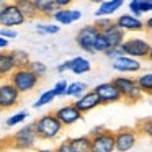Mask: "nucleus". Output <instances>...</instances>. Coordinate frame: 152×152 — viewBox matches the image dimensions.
<instances>
[{
  "label": "nucleus",
  "instance_id": "58836bf2",
  "mask_svg": "<svg viewBox=\"0 0 152 152\" xmlns=\"http://www.w3.org/2000/svg\"><path fill=\"white\" fill-rule=\"evenodd\" d=\"M56 70L59 74H64V72H67V70H70V59L69 61H64V62H61L59 66L56 67Z\"/></svg>",
  "mask_w": 152,
  "mask_h": 152
},
{
  "label": "nucleus",
  "instance_id": "7c9ffc66",
  "mask_svg": "<svg viewBox=\"0 0 152 152\" xmlns=\"http://www.w3.org/2000/svg\"><path fill=\"white\" fill-rule=\"evenodd\" d=\"M34 30L39 34H57L61 31V26L56 23H38Z\"/></svg>",
  "mask_w": 152,
  "mask_h": 152
},
{
  "label": "nucleus",
  "instance_id": "423d86ee",
  "mask_svg": "<svg viewBox=\"0 0 152 152\" xmlns=\"http://www.w3.org/2000/svg\"><path fill=\"white\" fill-rule=\"evenodd\" d=\"M137 131L134 128H121L115 132V151L116 152H129L137 144Z\"/></svg>",
  "mask_w": 152,
  "mask_h": 152
},
{
  "label": "nucleus",
  "instance_id": "72a5a7b5",
  "mask_svg": "<svg viewBox=\"0 0 152 152\" xmlns=\"http://www.w3.org/2000/svg\"><path fill=\"white\" fill-rule=\"evenodd\" d=\"M108 49H110V46H108V43H106L105 36H103V34L100 33V34H98V38H96V41H95L93 51H95V53H103V54H105Z\"/></svg>",
  "mask_w": 152,
  "mask_h": 152
},
{
  "label": "nucleus",
  "instance_id": "cd10ccee",
  "mask_svg": "<svg viewBox=\"0 0 152 152\" xmlns=\"http://www.w3.org/2000/svg\"><path fill=\"white\" fill-rule=\"evenodd\" d=\"M136 131L137 134H142L145 137H149L152 141V118H144V119H139L136 123Z\"/></svg>",
  "mask_w": 152,
  "mask_h": 152
},
{
  "label": "nucleus",
  "instance_id": "b1692460",
  "mask_svg": "<svg viewBox=\"0 0 152 152\" xmlns=\"http://www.w3.org/2000/svg\"><path fill=\"white\" fill-rule=\"evenodd\" d=\"M33 4L38 10V15H41V17L51 18V15L57 10L54 0H33Z\"/></svg>",
  "mask_w": 152,
  "mask_h": 152
},
{
  "label": "nucleus",
  "instance_id": "e433bc0d",
  "mask_svg": "<svg viewBox=\"0 0 152 152\" xmlns=\"http://www.w3.org/2000/svg\"><path fill=\"white\" fill-rule=\"evenodd\" d=\"M105 56L108 57V59L115 61V59H118V57L124 56V54H123L121 48H110V49H108V51H106V53H105Z\"/></svg>",
  "mask_w": 152,
  "mask_h": 152
},
{
  "label": "nucleus",
  "instance_id": "2f4dec72",
  "mask_svg": "<svg viewBox=\"0 0 152 152\" xmlns=\"http://www.w3.org/2000/svg\"><path fill=\"white\" fill-rule=\"evenodd\" d=\"M28 69H30L38 79H43V77L48 74V66L43 62V61H31L30 66H28Z\"/></svg>",
  "mask_w": 152,
  "mask_h": 152
},
{
  "label": "nucleus",
  "instance_id": "9d476101",
  "mask_svg": "<svg viewBox=\"0 0 152 152\" xmlns=\"http://www.w3.org/2000/svg\"><path fill=\"white\" fill-rule=\"evenodd\" d=\"M93 92L96 93V96H98V100H100L102 105H111V103H118V102L123 100L121 93H119L118 88L113 85V82L98 83V85L93 88Z\"/></svg>",
  "mask_w": 152,
  "mask_h": 152
},
{
  "label": "nucleus",
  "instance_id": "5701e85b",
  "mask_svg": "<svg viewBox=\"0 0 152 152\" xmlns=\"http://www.w3.org/2000/svg\"><path fill=\"white\" fill-rule=\"evenodd\" d=\"M12 59H13V64H15V69H28L31 62V57H30V53L25 49H12L10 53Z\"/></svg>",
  "mask_w": 152,
  "mask_h": 152
},
{
  "label": "nucleus",
  "instance_id": "4be33fe9",
  "mask_svg": "<svg viewBox=\"0 0 152 152\" xmlns=\"http://www.w3.org/2000/svg\"><path fill=\"white\" fill-rule=\"evenodd\" d=\"M92 70V64L88 59L82 56H77L74 59H70V72L75 74V75H83V74L90 72Z\"/></svg>",
  "mask_w": 152,
  "mask_h": 152
},
{
  "label": "nucleus",
  "instance_id": "4c0bfd02",
  "mask_svg": "<svg viewBox=\"0 0 152 152\" xmlns=\"http://www.w3.org/2000/svg\"><path fill=\"white\" fill-rule=\"evenodd\" d=\"M106 131V128L103 124H100V126H93L92 129H90V132H88V137H93V136H98V134H102V132H105Z\"/></svg>",
  "mask_w": 152,
  "mask_h": 152
},
{
  "label": "nucleus",
  "instance_id": "a878e982",
  "mask_svg": "<svg viewBox=\"0 0 152 152\" xmlns=\"http://www.w3.org/2000/svg\"><path fill=\"white\" fill-rule=\"evenodd\" d=\"M85 92H88L87 90V83L85 82H80V80H77V82H72L67 85V90H66V96H69V98H80V96L83 95Z\"/></svg>",
  "mask_w": 152,
  "mask_h": 152
},
{
  "label": "nucleus",
  "instance_id": "f03ea898",
  "mask_svg": "<svg viewBox=\"0 0 152 152\" xmlns=\"http://www.w3.org/2000/svg\"><path fill=\"white\" fill-rule=\"evenodd\" d=\"M36 142H38V136L34 132L33 123L21 126L13 136H10L7 139L8 147L17 149V151H31V149L36 147Z\"/></svg>",
  "mask_w": 152,
  "mask_h": 152
},
{
  "label": "nucleus",
  "instance_id": "0eeeda50",
  "mask_svg": "<svg viewBox=\"0 0 152 152\" xmlns=\"http://www.w3.org/2000/svg\"><path fill=\"white\" fill-rule=\"evenodd\" d=\"M98 34H100V31L96 30L93 25H85V26H82L79 31H77L75 43L82 51L90 53V54H95L93 46H95V41H96V38H98Z\"/></svg>",
  "mask_w": 152,
  "mask_h": 152
},
{
  "label": "nucleus",
  "instance_id": "37998d69",
  "mask_svg": "<svg viewBox=\"0 0 152 152\" xmlns=\"http://www.w3.org/2000/svg\"><path fill=\"white\" fill-rule=\"evenodd\" d=\"M7 4H8L7 0H0V15H2V12L5 10V7H7Z\"/></svg>",
  "mask_w": 152,
  "mask_h": 152
},
{
  "label": "nucleus",
  "instance_id": "c9c22d12",
  "mask_svg": "<svg viewBox=\"0 0 152 152\" xmlns=\"http://www.w3.org/2000/svg\"><path fill=\"white\" fill-rule=\"evenodd\" d=\"M18 36L17 30H10V28H0V38H5L7 41L15 39Z\"/></svg>",
  "mask_w": 152,
  "mask_h": 152
},
{
  "label": "nucleus",
  "instance_id": "473e14b6",
  "mask_svg": "<svg viewBox=\"0 0 152 152\" xmlns=\"http://www.w3.org/2000/svg\"><path fill=\"white\" fill-rule=\"evenodd\" d=\"M115 25L116 23H115L113 18H96L95 23H93V26H95L100 33H105V31H108L110 28H113Z\"/></svg>",
  "mask_w": 152,
  "mask_h": 152
},
{
  "label": "nucleus",
  "instance_id": "412c9836",
  "mask_svg": "<svg viewBox=\"0 0 152 152\" xmlns=\"http://www.w3.org/2000/svg\"><path fill=\"white\" fill-rule=\"evenodd\" d=\"M13 4L18 7V10L21 12V15L26 18V21L28 20H34V18L39 17L36 7H34V4H33V0H15Z\"/></svg>",
  "mask_w": 152,
  "mask_h": 152
},
{
  "label": "nucleus",
  "instance_id": "a211bd4d",
  "mask_svg": "<svg viewBox=\"0 0 152 152\" xmlns=\"http://www.w3.org/2000/svg\"><path fill=\"white\" fill-rule=\"evenodd\" d=\"M102 34L105 36V39H106V43H108L110 48H121V44L124 43V39H126V33L123 30H119L116 25L113 28H110L108 31L102 33Z\"/></svg>",
  "mask_w": 152,
  "mask_h": 152
},
{
  "label": "nucleus",
  "instance_id": "6ab92c4d",
  "mask_svg": "<svg viewBox=\"0 0 152 152\" xmlns=\"http://www.w3.org/2000/svg\"><path fill=\"white\" fill-rule=\"evenodd\" d=\"M15 72V64L10 53L0 51V79H10V75Z\"/></svg>",
  "mask_w": 152,
  "mask_h": 152
},
{
  "label": "nucleus",
  "instance_id": "f704fd0d",
  "mask_svg": "<svg viewBox=\"0 0 152 152\" xmlns=\"http://www.w3.org/2000/svg\"><path fill=\"white\" fill-rule=\"evenodd\" d=\"M67 85H69V82H67L66 79L57 80V82H56V85L53 87V90H54V93H56V96H66Z\"/></svg>",
  "mask_w": 152,
  "mask_h": 152
},
{
  "label": "nucleus",
  "instance_id": "aec40b11",
  "mask_svg": "<svg viewBox=\"0 0 152 152\" xmlns=\"http://www.w3.org/2000/svg\"><path fill=\"white\" fill-rule=\"evenodd\" d=\"M129 12L132 17H141L144 13L152 12V0H131L129 2Z\"/></svg>",
  "mask_w": 152,
  "mask_h": 152
},
{
  "label": "nucleus",
  "instance_id": "f8f14e48",
  "mask_svg": "<svg viewBox=\"0 0 152 152\" xmlns=\"http://www.w3.org/2000/svg\"><path fill=\"white\" fill-rule=\"evenodd\" d=\"M90 152H115V132L106 129L102 134L90 137Z\"/></svg>",
  "mask_w": 152,
  "mask_h": 152
},
{
  "label": "nucleus",
  "instance_id": "4468645a",
  "mask_svg": "<svg viewBox=\"0 0 152 152\" xmlns=\"http://www.w3.org/2000/svg\"><path fill=\"white\" fill-rule=\"evenodd\" d=\"M111 67L119 74H136L142 69L141 61L132 59V57H128V56H121L118 59L111 61Z\"/></svg>",
  "mask_w": 152,
  "mask_h": 152
},
{
  "label": "nucleus",
  "instance_id": "c03bdc74",
  "mask_svg": "<svg viewBox=\"0 0 152 152\" xmlns=\"http://www.w3.org/2000/svg\"><path fill=\"white\" fill-rule=\"evenodd\" d=\"M5 147H8V144H7V139H0V151H4Z\"/></svg>",
  "mask_w": 152,
  "mask_h": 152
},
{
  "label": "nucleus",
  "instance_id": "49530a36",
  "mask_svg": "<svg viewBox=\"0 0 152 152\" xmlns=\"http://www.w3.org/2000/svg\"><path fill=\"white\" fill-rule=\"evenodd\" d=\"M147 59L152 62V46H151V51H149V56H147Z\"/></svg>",
  "mask_w": 152,
  "mask_h": 152
},
{
  "label": "nucleus",
  "instance_id": "20e7f679",
  "mask_svg": "<svg viewBox=\"0 0 152 152\" xmlns=\"http://www.w3.org/2000/svg\"><path fill=\"white\" fill-rule=\"evenodd\" d=\"M8 82H10L20 93L33 92V90L39 85V79H38L30 69H15V72L10 75Z\"/></svg>",
  "mask_w": 152,
  "mask_h": 152
},
{
  "label": "nucleus",
  "instance_id": "ddd939ff",
  "mask_svg": "<svg viewBox=\"0 0 152 152\" xmlns=\"http://www.w3.org/2000/svg\"><path fill=\"white\" fill-rule=\"evenodd\" d=\"M116 26L123 30L124 33H137V31H144V21L137 17H132L131 13L119 15L115 20Z\"/></svg>",
  "mask_w": 152,
  "mask_h": 152
},
{
  "label": "nucleus",
  "instance_id": "393cba45",
  "mask_svg": "<svg viewBox=\"0 0 152 152\" xmlns=\"http://www.w3.org/2000/svg\"><path fill=\"white\" fill-rule=\"evenodd\" d=\"M74 152H90V137L88 136H77L67 139Z\"/></svg>",
  "mask_w": 152,
  "mask_h": 152
},
{
  "label": "nucleus",
  "instance_id": "2eb2a0df",
  "mask_svg": "<svg viewBox=\"0 0 152 152\" xmlns=\"http://www.w3.org/2000/svg\"><path fill=\"white\" fill-rule=\"evenodd\" d=\"M53 21L56 25H72L75 21H79L82 18V12L80 10H75V8H64V10H56L53 15H51Z\"/></svg>",
  "mask_w": 152,
  "mask_h": 152
},
{
  "label": "nucleus",
  "instance_id": "a18cd8bd",
  "mask_svg": "<svg viewBox=\"0 0 152 152\" xmlns=\"http://www.w3.org/2000/svg\"><path fill=\"white\" fill-rule=\"evenodd\" d=\"M36 152H56V149H38Z\"/></svg>",
  "mask_w": 152,
  "mask_h": 152
},
{
  "label": "nucleus",
  "instance_id": "a19ab883",
  "mask_svg": "<svg viewBox=\"0 0 152 152\" xmlns=\"http://www.w3.org/2000/svg\"><path fill=\"white\" fill-rule=\"evenodd\" d=\"M144 31H147V33L152 34V17H149L147 20L144 21Z\"/></svg>",
  "mask_w": 152,
  "mask_h": 152
},
{
  "label": "nucleus",
  "instance_id": "9b49d317",
  "mask_svg": "<svg viewBox=\"0 0 152 152\" xmlns=\"http://www.w3.org/2000/svg\"><path fill=\"white\" fill-rule=\"evenodd\" d=\"M54 116L57 118V121L64 126V128H69V126L75 124L77 121L83 118V115L79 111V110L74 106V103H67V105H62L54 111Z\"/></svg>",
  "mask_w": 152,
  "mask_h": 152
},
{
  "label": "nucleus",
  "instance_id": "f257e3e1",
  "mask_svg": "<svg viewBox=\"0 0 152 152\" xmlns=\"http://www.w3.org/2000/svg\"><path fill=\"white\" fill-rule=\"evenodd\" d=\"M33 128L38 139H43V141H54L64 131V126L57 121L54 113H46L39 116L36 121H33Z\"/></svg>",
  "mask_w": 152,
  "mask_h": 152
},
{
  "label": "nucleus",
  "instance_id": "dca6fc26",
  "mask_svg": "<svg viewBox=\"0 0 152 152\" xmlns=\"http://www.w3.org/2000/svg\"><path fill=\"white\" fill-rule=\"evenodd\" d=\"M102 103H100L98 96H96V93L93 92V90H90V92H85L80 98H77L75 102H74V106H75L77 110H79L82 115H85V113H90L92 110H95L96 106H100Z\"/></svg>",
  "mask_w": 152,
  "mask_h": 152
},
{
  "label": "nucleus",
  "instance_id": "c756f323",
  "mask_svg": "<svg viewBox=\"0 0 152 152\" xmlns=\"http://www.w3.org/2000/svg\"><path fill=\"white\" fill-rule=\"evenodd\" d=\"M28 116H30V113H28L26 110H23V111H17V113H13L10 118H7L5 124H7L8 128H15V126H18V124H23L25 119H26Z\"/></svg>",
  "mask_w": 152,
  "mask_h": 152
},
{
  "label": "nucleus",
  "instance_id": "f3484780",
  "mask_svg": "<svg viewBox=\"0 0 152 152\" xmlns=\"http://www.w3.org/2000/svg\"><path fill=\"white\" fill-rule=\"evenodd\" d=\"M123 5H124L123 0H105V2H102L98 5V8L95 12V17L96 18H111V15L116 13Z\"/></svg>",
  "mask_w": 152,
  "mask_h": 152
},
{
  "label": "nucleus",
  "instance_id": "1a4fd4ad",
  "mask_svg": "<svg viewBox=\"0 0 152 152\" xmlns=\"http://www.w3.org/2000/svg\"><path fill=\"white\" fill-rule=\"evenodd\" d=\"M25 21H26V18L21 15V12L18 10V7L13 2H8L5 10L0 15V26L15 30V26H21Z\"/></svg>",
  "mask_w": 152,
  "mask_h": 152
},
{
  "label": "nucleus",
  "instance_id": "bb28decb",
  "mask_svg": "<svg viewBox=\"0 0 152 152\" xmlns=\"http://www.w3.org/2000/svg\"><path fill=\"white\" fill-rule=\"evenodd\" d=\"M142 95H152V72H144L136 79Z\"/></svg>",
  "mask_w": 152,
  "mask_h": 152
},
{
  "label": "nucleus",
  "instance_id": "7ed1b4c3",
  "mask_svg": "<svg viewBox=\"0 0 152 152\" xmlns=\"http://www.w3.org/2000/svg\"><path fill=\"white\" fill-rule=\"evenodd\" d=\"M111 82H113V85L118 88V92L121 93V98L124 100L126 103L134 105V103H137L142 100V92H141V88H139L136 79L118 75V77H115Z\"/></svg>",
  "mask_w": 152,
  "mask_h": 152
},
{
  "label": "nucleus",
  "instance_id": "c85d7f7f",
  "mask_svg": "<svg viewBox=\"0 0 152 152\" xmlns=\"http://www.w3.org/2000/svg\"><path fill=\"white\" fill-rule=\"evenodd\" d=\"M57 96H56V93H54V90L53 88H49V90H46V92H43L39 96H38V100L34 102V105H33V108H43V106H46V105H51V103L56 100Z\"/></svg>",
  "mask_w": 152,
  "mask_h": 152
},
{
  "label": "nucleus",
  "instance_id": "ea45409f",
  "mask_svg": "<svg viewBox=\"0 0 152 152\" xmlns=\"http://www.w3.org/2000/svg\"><path fill=\"white\" fill-rule=\"evenodd\" d=\"M56 152H74V151L70 149L69 141H64V142H61V144L56 147Z\"/></svg>",
  "mask_w": 152,
  "mask_h": 152
},
{
  "label": "nucleus",
  "instance_id": "39448f33",
  "mask_svg": "<svg viewBox=\"0 0 152 152\" xmlns=\"http://www.w3.org/2000/svg\"><path fill=\"white\" fill-rule=\"evenodd\" d=\"M121 51L124 56L132 57V59H147L151 44L142 38H129V39H124V43L121 44Z\"/></svg>",
  "mask_w": 152,
  "mask_h": 152
},
{
  "label": "nucleus",
  "instance_id": "6e6552de",
  "mask_svg": "<svg viewBox=\"0 0 152 152\" xmlns=\"http://www.w3.org/2000/svg\"><path fill=\"white\" fill-rule=\"evenodd\" d=\"M20 100H21V93L8 80L0 82V111L15 108L20 103Z\"/></svg>",
  "mask_w": 152,
  "mask_h": 152
},
{
  "label": "nucleus",
  "instance_id": "79ce46f5",
  "mask_svg": "<svg viewBox=\"0 0 152 152\" xmlns=\"http://www.w3.org/2000/svg\"><path fill=\"white\" fill-rule=\"evenodd\" d=\"M8 46H10V41H7L5 38H0V51L7 49Z\"/></svg>",
  "mask_w": 152,
  "mask_h": 152
}]
</instances>
